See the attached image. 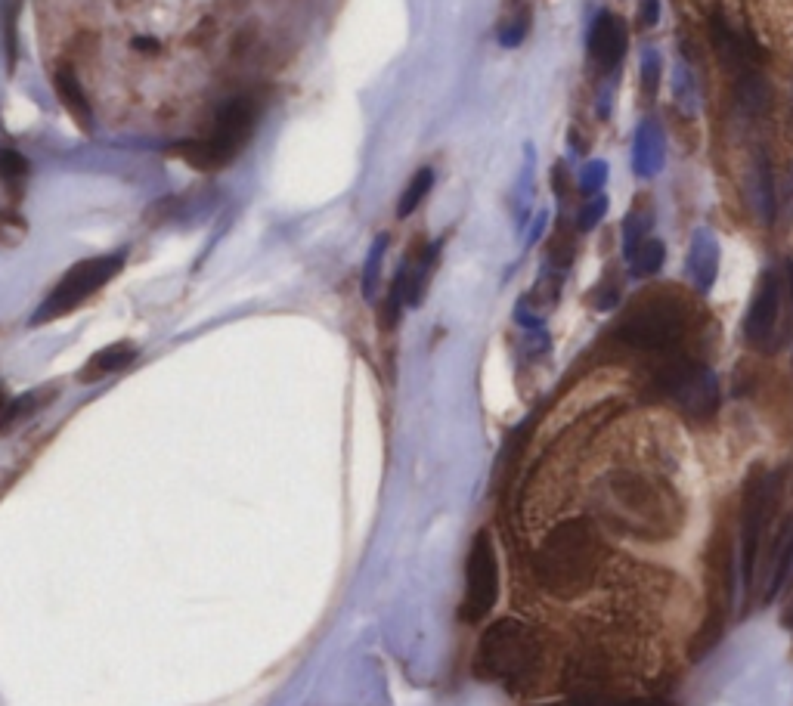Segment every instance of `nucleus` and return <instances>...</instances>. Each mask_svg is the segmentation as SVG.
Wrapping results in <instances>:
<instances>
[{
  "instance_id": "nucleus-5",
  "label": "nucleus",
  "mask_w": 793,
  "mask_h": 706,
  "mask_svg": "<svg viewBox=\"0 0 793 706\" xmlns=\"http://www.w3.org/2000/svg\"><path fill=\"white\" fill-rule=\"evenodd\" d=\"M778 480H781V474L753 471L750 480H747V487H744V502H741V573H744V589L747 592L753 586L756 555H759L763 533L769 527L772 508H775Z\"/></svg>"
},
{
  "instance_id": "nucleus-31",
  "label": "nucleus",
  "mask_w": 793,
  "mask_h": 706,
  "mask_svg": "<svg viewBox=\"0 0 793 706\" xmlns=\"http://www.w3.org/2000/svg\"><path fill=\"white\" fill-rule=\"evenodd\" d=\"M601 706H673L663 697H632V700H605Z\"/></svg>"
},
{
  "instance_id": "nucleus-26",
  "label": "nucleus",
  "mask_w": 793,
  "mask_h": 706,
  "mask_svg": "<svg viewBox=\"0 0 793 706\" xmlns=\"http://www.w3.org/2000/svg\"><path fill=\"white\" fill-rule=\"evenodd\" d=\"M28 233V223L16 211H0V242L16 245Z\"/></svg>"
},
{
  "instance_id": "nucleus-32",
  "label": "nucleus",
  "mask_w": 793,
  "mask_h": 706,
  "mask_svg": "<svg viewBox=\"0 0 793 706\" xmlns=\"http://www.w3.org/2000/svg\"><path fill=\"white\" fill-rule=\"evenodd\" d=\"M639 19H642V25H645V28L657 25V19H660V0H642Z\"/></svg>"
},
{
  "instance_id": "nucleus-36",
  "label": "nucleus",
  "mask_w": 793,
  "mask_h": 706,
  "mask_svg": "<svg viewBox=\"0 0 793 706\" xmlns=\"http://www.w3.org/2000/svg\"><path fill=\"white\" fill-rule=\"evenodd\" d=\"M787 292H790V307H793V261H787Z\"/></svg>"
},
{
  "instance_id": "nucleus-28",
  "label": "nucleus",
  "mask_w": 793,
  "mask_h": 706,
  "mask_svg": "<svg viewBox=\"0 0 793 706\" xmlns=\"http://www.w3.org/2000/svg\"><path fill=\"white\" fill-rule=\"evenodd\" d=\"M605 208H608V199L605 196H595L592 202H586L583 211H580V220H577V230L589 233L595 223L601 220V214H605Z\"/></svg>"
},
{
  "instance_id": "nucleus-20",
  "label": "nucleus",
  "mask_w": 793,
  "mask_h": 706,
  "mask_svg": "<svg viewBox=\"0 0 793 706\" xmlns=\"http://www.w3.org/2000/svg\"><path fill=\"white\" fill-rule=\"evenodd\" d=\"M431 186H434V171H431V168H422L416 177H412V183L403 189V196H400V202H397V217L406 220L412 211H416V208L422 205V199L431 192Z\"/></svg>"
},
{
  "instance_id": "nucleus-19",
  "label": "nucleus",
  "mask_w": 793,
  "mask_h": 706,
  "mask_svg": "<svg viewBox=\"0 0 793 706\" xmlns=\"http://www.w3.org/2000/svg\"><path fill=\"white\" fill-rule=\"evenodd\" d=\"M25 0H0V22H4V47H7V66L16 69V56H19V13H22Z\"/></svg>"
},
{
  "instance_id": "nucleus-4",
  "label": "nucleus",
  "mask_w": 793,
  "mask_h": 706,
  "mask_svg": "<svg viewBox=\"0 0 793 706\" xmlns=\"http://www.w3.org/2000/svg\"><path fill=\"white\" fill-rule=\"evenodd\" d=\"M124 267V254H103V258H87L81 264H75L66 276L56 282V288L47 295V301L38 307L35 319L31 323L44 326L50 319H59L72 313L75 307H81L93 292H100L106 282H112Z\"/></svg>"
},
{
  "instance_id": "nucleus-14",
  "label": "nucleus",
  "mask_w": 793,
  "mask_h": 706,
  "mask_svg": "<svg viewBox=\"0 0 793 706\" xmlns=\"http://www.w3.org/2000/svg\"><path fill=\"white\" fill-rule=\"evenodd\" d=\"M750 199H753V211L763 223H775V211H778V192H775V177H772V165L769 155L759 152L753 162V177H750Z\"/></svg>"
},
{
  "instance_id": "nucleus-16",
  "label": "nucleus",
  "mask_w": 793,
  "mask_h": 706,
  "mask_svg": "<svg viewBox=\"0 0 793 706\" xmlns=\"http://www.w3.org/2000/svg\"><path fill=\"white\" fill-rule=\"evenodd\" d=\"M716 236L710 230H697L694 233V248H691V273H694V282L701 292L713 285V276H716Z\"/></svg>"
},
{
  "instance_id": "nucleus-13",
  "label": "nucleus",
  "mask_w": 793,
  "mask_h": 706,
  "mask_svg": "<svg viewBox=\"0 0 793 706\" xmlns=\"http://www.w3.org/2000/svg\"><path fill=\"white\" fill-rule=\"evenodd\" d=\"M713 44H716V53L722 56L725 66H732L738 72H753L750 66L756 62V56H763L753 41H744L741 35H735V31L728 28L722 19H713Z\"/></svg>"
},
{
  "instance_id": "nucleus-30",
  "label": "nucleus",
  "mask_w": 793,
  "mask_h": 706,
  "mask_svg": "<svg viewBox=\"0 0 793 706\" xmlns=\"http://www.w3.org/2000/svg\"><path fill=\"white\" fill-rule=\"evenodd\" d=\"M527 35V13H521L509 28L502 31V47H518Z\"/></svg>"
},
{
  "instance_id": "nucleus-37",
  "label": "nucleus",
  "mask_w": 793,
  "mask_h": 706,
  "mask_svg": "<svg viewBox=\"0 0 793 706\" xmlns=\"http://www.w3.org/2000/svg\"><path fill=\"white\" fill-rule=\"evenodd\" d=\"M784 623H787V626L793 629V604L787 607V614H784Z\"/></svg>"
},
{
  "instance_id": "nucleus-18",
  "label": "nucleus",
  "mask_w": 793,
  "mask_h": 706,
  "mask_svg": "<svg viewBox=\"0 0 793 706\" xmlns=\"http://www.w3.org/2000/svg\"><path fill=\"white\" fill-rule=\"evenodd\" d=\"M666 261V245L660 239H645L636 251L629 254V267H632V276H654Z\"/></svg>"
},
{
  "instance_id": "nucleus-22",
  "label": "nucleus",
  "mask_w": 793,
  "mask_h": 706,
  "mask_svg": "<svg viewBox=\"0 0 793 706\" xmlns=\"http://www.w3.org/2000/svg\"><path fill=\"white\" fill-rule=\"evenodd\" d=\"M722 629H725V623H722V617H719V611H713L704 623H701V629H697V635H694V641H691V660H701L716 641L722 638Z\"/></svg>"
},
{
  "instance_id": "nucleus-25",
  "label": "nucleus",
  "mask_w": 793,
  "mask_h": 706,
  "mask_svg": "<svg viewBox=\"0 0 793 706\" xmlns=\"http://www.w3.org/2000/svg\"><path fill=\"white\" fill-rule=\"evenodd\" d=\"M28 174V162L16 149H0V180H7L13 189Z\"/></svg>"
},
{
  "instance_id": "nucleus-23",
  "label": "nucleus",
  "mask_w": 793,
  "mask_h": 706,
  "mask_svg": "<svg viewBox=\"0 0 793 706\" xmlns=\"http://www.w3.org/2000/svg\"><path fill=\"white\" fill-rule=\"evenodd\" d=\"M406 282H409V267L403 264L391 282V292H388V304H385V326H397V319H400V310L406 304Z\"/></svg>"
},
{
  "instance_id": "nucleus-8",
  "label": "nucleus",
  "mask_w": 793,
  "mask_h": 706,
  "mask_svg": "<svg viewBox=\"0 0 793 706\" xmlns=\"http://www.w3.org/2000/svg\"><path fill=\"white\" fill-rule=\"evenodd\" d=\"M660 388L679 409L694 415V419H707L719 406L716 375L694 360H673L670 366H663Z\"/></svg>"
},
{
  "instance_id": "nucleus-38",
  "label": "nucleus",
  "mask_w": 793,
  "mask_h": 706,
  "mask_svg": "<svg viewBox=\"0 0 793 706\" xmlns=\"http://www.w3.org/2000/svg\"><path fill=\"white\" fill-rule=\"evenodd\" d=\"M0 412H4V394H0Z\"/></svg>"
},
{
  "instance_id": "nucleus-2",
  "label": "nucleus",
  "mask_w": 793,
  "mask_h": 706,
  "mask_svg": "<svg viewBox=\"0 0 793 706\" xmlns=\"http://www.w3.org/2000/svg\"><path fill=\"white\" fill-rule=\"evenodd\" d=\"M539 638L521 620L502 617L484 629L474 651V676L484 682H505L518 685L533 676L539 666Z\"/></svg>"
},
{
  "instance_id": "nucleus-21",
  "label": "nucleus",
  "mask_w": 793,
  "mask_h": 706,
  "mask_svg": "<svg viewBox=\"0 0 793 706\" xmlns=\"http://www.w3.org/2000/svg\"><path fill=\"white\" fill-rule=\"evenodd\" d=\"M738 103L747 112H763L766 109V103H769V87H766V81L759 78L756 72H750V75H744L738 81Z\"/></svg>"
},
{
  "instance_id": "nucleus-17",
  "label": "nucleus",
  "mask_w": 793,
  "mask_h": 706,
  "mask_svg": "<svg viewBox=\"0 0 793 706\" xmlns=\"http://www.w3.org/2000/svg\"><path fill=\"white\" fill-rule=\"evenodd\" d=\"M47 400H53V391H35V394H25V397L7 403L4 412H0V431H4V434L13 431L19 422L31 419V415H35Z\"/></svg>"
},
{
  "instance_id": "nucleus-29",
  "label": "nucleus",
  "mask_w": 793,
  "mask_h": 706,
  "mask_svg": "<svg viewBox=\"0 0 793 706\" xmlns=\"http://www.w3.org/2000/svg\"><path fill=\"white\" fill-rule=\"evenodd\" d=\"M657 84H660V59H657V53H645V59H642V87L651 96V93H657Z\"/></svg>"
},
{
  "instance_id": "nucleus-33",
  "label": "nucleus",
  "mask_w": 793,
  "mask_h": 706,
  "mask_svg": "<svg viewBox=\"0 0 793 706\" xmlns=\"http://www.w3.org/2000/svg\"><path fill=\"white\" fill-rule=\"evenodd\" d=\"M781 208L787 217H793V165L787 168V177H784V189H781Z\"/></svg>"
},
{
  "instance_id": "nucleus-27",
  "label": "nucleus",
  "mask_w": 793,
  "mask_h": 706,
  "mask_svg": "<svg viewBox=\"0 0 793 706\" xmlns=\"http://www.w3.org/2000/svg\"><path fill=\"white\" fill-rule=\"evenodd\" d=\"M608 177V165L605 162H589L583 177H580V189L586 192V196H595V192L601 189V183H605Z\"/></svg>"
},
{
  "instance_id": "nucleus-11",
  "label": "nucleus",
  "mask_w": 793,
  "mask_h": 706,
  "mask_svg": "<svg viewBox=\"0 0 793 706\" xmlns=\"http://www.w3.org/2000/svg\"><path fill=\"white\" fill-rule=\"evenodd\" d=\"M137 360V344L131 341H115L103 350H97L93 357L84 363V369L78 372V381L81 384H93V381H100V378H109L121 369H128L131 363Z\"/></svg>"
},
{
  "instance_id": "nucleus-1",
  "label": "nucleus",
  "mask_w": 793,
  "mask_h": 706,
  "mask_svg": "<svg viewBox=\"0 0 793 706\" xmlns=\"http://www.w3.org/2000/svg\"><path fill=\"white\" fill-rule=\"evenodd\" d=\"M601 564V536L589 518H567L555 524L533 555L536 583L549 595L570 601L589 592Z\"/></svg>"
},
{
  "instance_id": "nucleus-9",
  "label": "nucleus",
  "mask_w": 793,
  "mask_h": 706,
  "mask_svg": "<svg viewBox=\"0 0 793 706\" xmlns=\"http://www.w3.org/2000/svg\"><path fill=\"white\" fill-rule=\"evenodd\" d=\"M778 304H781V279L772 270H766L763 279H759V285H756L747 319H744L747 341L763 344L772 335V329L778 323Z\"/></svg>"
},
{
  "instance_id": "nucleus-6",
  "label": "nucleus",
  "mask_w": 793,
  "mask_h": 706,
  "mask_svg": "<svg viewBox=\"0 0 793 706\" xmlns=\"http://www.w3.org/2000/svg\"><path fill=\"white\" fill-rule=\"evenodd\" d=\"M499 601V558L496 545L487 530L471 539L468 561H465V598H462V620L484 623Z\"/></svg>"
},
{
  "instance_id": "nucleus-34",
  "label": "nucleus",
  "mask_w": 793,
  "mask_h": 706,
  "mask_svg": "<svg viewBox=\"0 0 793 706\" xmlns=\"http://www.w3.org/2000/svg\"><path fill=\"white\" fill-rule=\"evenodd\" d=\"M552 186H555V189L561 192V196H564V192H567V171H564V165H555V174H552Z\"/></svg>"
},
{
  "instance_id": "nucleus-35",
  "label": "nucleus",
  "mask_w": 793,
  "mask_h": 706,
  "mask_svg": "<svg viewBox=\"0 0 793 706\" xmlns=\"http://www.w3.org/2000/svg\"><path fill=\"white\" fill-rule=\"evenodd\" d=\"M134 47H137V50H143V53H155V47H158V44H155L152 38H134Z\"/></svg>"
},
{
  "instance_id": "nucleus-10",
  "label": "nucleus",
  "mask_w": 793,
  "mask_h": 706,
  "mask_svg": "<svg viewBox=\"0 0 793 706\" xmlns=\"http://www.w3.org/2000/svg\"><path fill=\"white\" fill-rule=\"evenodd\" d=\"M589 53L605 69H614L626 53V25L614 13H601L589 31Z\"/></svg>"
},
{
  "instance_id": "nucleus-15",
  "label": "nucleus",
  "mask_w": 793,
  "mask_h": 706,
  "mask_svg": "<svg viewBox=\"0 0 793 706\" xmlns=\"http://www.w3.org/2000/svg\"><path fill=\"white\" fill-rule=\"evenodd\" d=\"M772 576H769V589H766V601H775L781 595V589L787 586L790 573H793V518H787L775 536L772 545V558H769Z\"/></svg>"
},
{
  "instance_id": "nucleus-7",
  "label": "nucleus",
  "mask_w": 793,
  "mask_h": 706,
  "mask_svg": "<svg viewBox=\"0 0 793 706\" xmlns=\"http://www.w3.org/2000/svg\"><path fill=\"white\" fill-rule=\"evenodd\" d=\"M682 332H685L682 310L670 301H651L623 319L617 338L639 350H673L682 341Z\"/></svg>"
},
{
  "instance_id": "nucleus-24",
  "label": "nucleus",
  "mask_w": 793,
  "mask_h": 706,
  "mask_svg": "<svg viewBox=\"0 0 793 706\" xmlns=\"http://www.w3.org/2000/svg\"><path fill=\"white\" fill-rule=\"evenodd\" d=\"M385 248H388V236H378L372 251H369V261H366V270H363V295L372 298L375 295V285H378V267H382V258H385Z\"/></svg>"
},
{
  "instance_id": "nucleus-12",
  "label": "nucleus",
  "mask_w": 793,
  "mask_h": 706,
  "mask_svg": "<svg viewBox=\"0 0 793 706\" xmlns=\"http://www.w3.org/2000/svg\"><path fill=\"white\" fill-rule=\"evenodd\" d=\"M53 87H56V96H59V103L66 106V112L78 121V127L84 134L93 131V109L87 103V96H84V87L75 75V69L69 66H59L53 72Z\"/></svg>"
},
{
  "instance_id": "nucleus-3",
  "label": "nucleus",
  "mask_w": 793,
  "mask_h": 706,
  "mask_svg": "<svg viewBox=\"0 0 793 706\" xmlns=\"http://www.w3.org/2000/svg\"><path fill=\"white\" fill-rule=\"evenodd\" d=\"M258 121V106L248 100V96H239V100L227 103L217 115L214 134L208 140H186L171 146V155L183 158L189 168L199 171H214L220 165H230L233 158L239 155V149L245 146V140L255 131Z\"/></svg>"
}]
</instances>
